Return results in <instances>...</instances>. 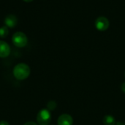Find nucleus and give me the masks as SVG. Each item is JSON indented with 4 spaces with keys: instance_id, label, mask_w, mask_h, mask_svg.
Segmentation results:
<instances>
[{
    "instance_id": "f257e3e1",
    "label": "nucleus",
    "mask_w": 125,
    "mask_h": 125,
    "mask_svg": "<svg viewBox=\"0 0 125 125\" xmlns=\"http://www.w3.org/2000/svg\"><path fill=\"white\" fill-rule=\"evenodd\" d=\"M30 68L25 63H18L13 69V75L18 80H23L29 77Z\"/></svg>"
},
{
    "instance_id": "f03ea898",
    "label": "nucleus",
    "mask_w": 125,
    "mask_h": 125,
    "mask_svg": "<svg viewBox=\"0 0 125 125\" xmlns=\"http://www.w3.org/2000/svg\"><path fill=\"white\" fill-rule=\"evenodd\" d=\"M12 41L15 46L22 48V47H24L25 46H26L28 39H27L26 35L23 32H17L13 34V35L12 37Z\"/></svg>"
},
{
    "instance_id": "7ed1b4c3",
    "label": "nucleus",
    "mask_w": 125,
    "mask_h": 125,
    "mask_svg": "<svg viewBox=\"0 0 125 125\" xmlns=\"http://www.w3.org/2000/svg\"><path fill=\"white\" fill-rule=\"evenodd\" d=\"M37 121L38 125H48L50 124L51 121V115L48 110L42 109L37 113Z\"/></svg>"
},
{
    "instance_id": "20e7f679",
    "label": "nucleus",
    "mask_w": 125,
    "mask_h": 125,
    "mask_svg": "<svg viewBox=\"0 0 125 125\" xmlns=\"http://www.w3.org/2000/svg\"><path fill=\"white\" fill-rule=\"evenodd\" d=\"M95 26L99 30L104 31L109 27V20L105 16H99L95 20Z\"/></svg>"
},
{
    "instance_id": "39448f33",
    "label": "nucleus",
    "mask_w": 125,
    "mask_h": 125,
    "mask_svg": "<svg viewBox=\"0 0 125 125\" xmlns=\"http://www.w3.org/2000/svg\"><path fill=\"white\" fill-rule=\"evenodd\" d=\"M10 54V47L9 44L3 41H0V57L4 58Z\"/></svg>"
},
{
    "instance_id": "423d86ee",
    "label": "nucleus",
    "mask_w": 125,
    "mask_h": 125,
    "mask_svg": "<svg viewBox=\"0 0 125 125\" xmlns=\"http://www.w3.org/2000/svg\"><path fill=\"white\" fill-rule=\"evenodd\" d=\"M57 123L58 125H73V120L69 114H62L59 117Z\"/></svg>"
},
{
    "instance_id": "0eeeda50",
    "label": "nucleus",
    "mask_w": 125,
    "mask_h": 125,
    "mask_svg": "<svg viewBox=\"0 0 125 125\" xmlns=\"http://www.w3.org/2000/svg\"><path fill=\"white\" fill-rule=\"evenodd\" d=\"M18 19L17 17L14 15H8L4 18V24L5 26L10 28H13L17 25Z\"/></svg>"
},
{
    "instance_id": "6e6552de",
    "label": "nucleus",
    "mask_w": 125,
    "mask_h": 125,
    "mask_svg": "<svg viewBox=\"0 0 125 125\" xmlns=\"http://www.w3.org/2000/svg\"><path fill=\"white\" fill-rule=\"evenodd\" d=\"M103 122L105 125H116V121L114 117H113L112 116L110 115H107L105 116L103 119Z\"/></svg>"
},
{
    "instance_id": "1a4fd4ad",
    "label": "nucleus",
    "mask_w": 125,
    "mask_h": 125,
    "mask_svg": "<svg viewBox=\"0 0 125 125\" xmlns=\"http://www.w3.org/2000/svg\"><path fill=\"white\" fill-rule=\"evenodd\" d=\"M9 34V29L7 28V27L6 26H3L1 27H0V37L4 38H6Z\"/></svg>"
},
{
    "instance_id": "9d476101",
    "label": "nucleus",
    "mask_w": 125,
    "mask_h": 125,
    "mask_svg": "<svg viewBox=\"0 0 125 125\" xmlns=\"http://www.w3.org/2000/svg\"><path fill=\"white\" fill-rule=\"evenodd\" d=\"M47 108L50 111L55 110L56 108V102H54V101H50V102H48V104H47Z\"/></svg>"
},
{
    "instance_id": "9b49d317",
    "label": "nucleus",
    "mask_w": 125,
    "mask_h": 125,
    "mask_svg": "<svg viewBox=\"0 0 125 125\" xmlns=\"http://www.w3.org/2000/svg\"><path fill=\"white\" fill-rule=\"evenodd\" d=\"M23 125H37L36 123L33 122H26Z\"/></svg>"
},
{
    "instance_id": "f8f14e48",
    "label": "nucleus",
    "mask_w": 125,
    "mask_h": 125,
    "mask_svg": "<svg viewBox=\"0 0 125 125\" xmlns=\"http://www.w3.org/2000/svg\"><path fill=\"white\" fill-rule=\"evenodd\" d=\"M0 125H10L9 123L6 121H1L0 122Z\"/></svg>"
},
{
    "instance_id": "ddd939ff",
    "label": "nucleus",
    "mask_w": 125,
    "mask_h": 125,
    "mask_svg": "<svg viewBox=\"0 0 125 125\" xmlns=\"http://www.w3.org/2000/svg\"><path fill=\"white\" fill-rule=\"evenodd\" d=\"M121 88H122V91H123L124 93H125V82L122 83V87H121Z\"/></svg>"
},
{
    "instance_id": "4468645a",
    "label": "nucleus",
    "mask_w": 125,
    "mask_h": 125,
    "mask_svg": "<svg viewBox=\"0 0 125 125\" xmlns=\"http://www.w3.org/2000/svg\"><path fill=\"white\" fill-rule=\"evenodd\" d=\"M115 125H125V124L122 123V122H117V123H116Z\"/></svg>"
},
{
    "instance_id": "2eb2a0df",
    "label": "nucleus",
    "mask_w": 125,
    "mask_h": 125,
    "mask_svg": "<svg viewBox=\"0 0 125 125\" xmlns=\"http://www.w3.org/2000/svg\"><path fill=\"white\" fill-rule=\"evenodd\" d=\"M23 1H27V2H29V1H31L32 0H23Z\"/></svg>"
},
{
    "instance_id": "dca6fc26",
    "label": "nucleus",
    "mask_w": 125,
    "mask_h": 125,
    "mask_svg": "<svg viewBox=\"0 0 125 125\" xmlns=\"http://www.w3.org/2000/svg\"></svg>"
}]
</instances>
